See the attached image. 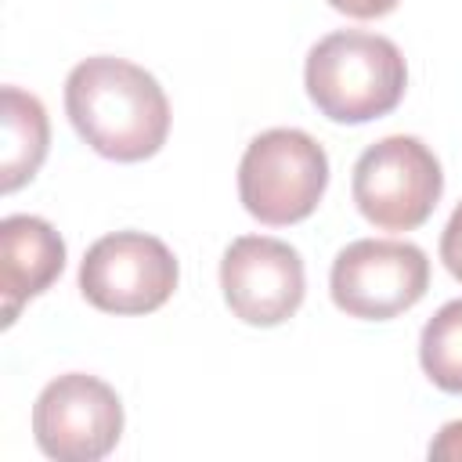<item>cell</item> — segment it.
Returning <instances> with one entry per match:
<instances>
[{
    "mask_svg": "<svg viewBox=\"0 0 462 462\" xmlns=\"http://www.w3.org/2000/svg\"><path fill=\"white\" fill-rule=\"evenodd\" d=\"M419 365L444 393H462V300L444 303L419 336Z\"/></svg>",
    "mask_w": 462,
    "mask_h": 462,
    "instance_id": "11",
    "label": "cell"
},
{
    "mask_svg": "<svg viewBox=\"0 0 462 462\" xmlns=\"http://www.w3.org/2000/svg\"><path fill=\"white\" fill-rule=\"evenodd\" d=\"M32 437L47 458L97 462L123 437V401L97 375H58L32 404Z\"/></svg>",
    "mask_w": 462,
    "mask_h": 462,
    "instance_id": "7",
    "label": "cell"
},
{
    "mask_svg": "<svg viewBox=\"0 0 462 462\" xmlns=\"http://www.w3.org/2000/svg\"><path fill=\"white\" fill-rule=\"evenodd\" d=\"M220 289L231 314L256 328L289 321L307 292L300 253L271 235H242L224 249Z\"/></svg>",
    "mask_w": 462,
    "mask_h": 462,
    "instance_id": "8",
    "label": "cell"
},
{
    "mask_svg": "<svg viewBox=\"0 0 462 462\" xmlns=\"http://www.w3.org/2000/svg\"><path fill=\"white\" fill-rule=\"evenodd\" d=\"M65 112L76 134L112 162L152 159L170 134V101L159 79L112 54L87 58L69 72Z\"/></svg>",
    "mask_w": 462,
    "mask_h": 462,
    "instance_id": "1",
    "label": "cell"
},
{
    "mask_svg": "<svg viewBox=\"0 0 462 462\" xmlns=\"http://www.w3.org/2000/svg\"><path fill=\"white\" fill-rule=\"evenodd\" d=\"M0 105H4L0 191L11 195L22 184H29L36 170L43 166L47 144H51V123H47V108L40 105V97L22 87H4Z\"/></svg>",
    "mask_w": 462,
    "mask_h": 462,
    "instance_id": "10",
    "label": "cell"
},
{
    "mask_svg": "<svg viewBox=\"0 0 462 462\" xmlns=\"http://www.w3.org/2000/svg\"><path fill=\"white\" fill-rule=\"evenodd\" d=\"M430 458H462V419L444 422L430 444Z\"/></svg>",
    "mask_w": 462,
    "mask_h": 462,
    "instance_id": "14",
    "label": "cell"
},
{
    "mask_svg": "<svg viewBox=\"0 0 462 462\" xmlns=\"http://www.w3.org/2000/svg\"><path fill=\"white\" fill-rule=\"evenodd\" d=\"M354 202L379 231L422 227L444 191L437 155L411 134H390L354 162Z\"/></svg>",
    "mask_w": 462,
    "mask_h": 462,
    "instance_id": "4",
    "label": "cell"
},
{
    "mask_svg": "<svg viewBox=\"0 0 462 462\" xmlns=\"http://www.w3.org/2000/svg\"><path fill=\"white\" fill-rule=\"evenodd\" d=\"M397 4H401V0H328L332 11H339V14H346V18H361V22L383 18V14H390Z\"/></svg>",
    "mask_w": 462,
    "mask_h": 462,
    "instance_id": "13",
    "label": "cell"
},
{
    "mask_svg": "<svg viewBox=\"0 0 462 462\" xmlns=\"http://www.w3.org/2000/svg\"><path fill=\"white\" fill-rule=\"evenodd\" d=\"M440 260H444V267L451 271V278L462 282V202L455 206V213H451L444 235H440Z\"/></svg>",
    "mask_w": 462,
    "mask_h": 462,
    "instance_id": "12",
    "label": "cell"
},
{
    "mask_svg": "<svg viewBox=\"0 0 462 462\" xmlns=\"http://www.w3.org/2000/svg\"><path fill=\"white\" fill-rule=\"evenodd\" d=\"M303 87L325 119L361 126L401 105L408 65L393 40L365 29H339L307 51Z\"/></svg>",
    "mask_w": 462,
    "mask_h": 462,
    "instance_id": "2",
    "label": "cell"
},
{
    "mask_svg": "<svg viewBox=\"0 0 462 462\" xmlns=\"http://www.w3.org/2000/svg\"><path fill=\"white\" fill-rule=\"evenodd\" d=\"M177 278V256L144 231L105 235L79 263V292L105 314H152L173 296Z\"/></svg>",
    "mask_w": 462,
    "mask_h": 462,
    "instance_id": "6",
    "label": "cell"
},
{
    "mask_svg": "<svg viewBox=\"0 0 462 462\" xmlns=\"http://www.w3.org/2000/svg\"><path fill=\"white\" fill-rule=\"evenodd\" d=\"M430 289V260L397 238H357L332 260V303L361 321H390L411 310Z\"/></svg>",
    "mask_w": 462,
    "mask_h": 462,
    "instance_id": "5",
    "label": "cell"
},
{
    "mask_svg": "<svg viewBox=\"0 0 462 462\" xmlns=\"http://www.w3.org/2000/svg\"><path fill=\"white\" fill-rule=\"evenodd\" d=\"M328 188L325 148L296 126H274L249 141L238 162V199L267 227L307 220Z\"/></svg>",
    "mask_w": 462,
    "mask_h": 462,
    "instance_id": "3",
    "label": "cell"
},
{
    "mask_svg": "<svg viewBox=\"0 0 462 462\" xmlns=\"http://www.w3.org/2000/svg\"><path fill=\"white\" fill-rule=\"evenodd\" d=\"M65 271V242L61 235L32 213H11L0 220V300H4V328L14 325L18 310L47 292Z\"/></svg>",
    "mask_w": 462,
    "mask_h": 462,
    "instance_id": "9",
    "label": "cell"
}]
</instances>
